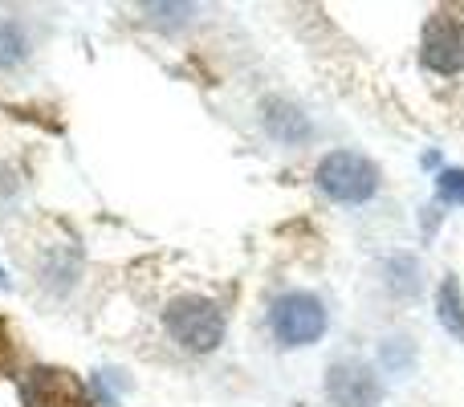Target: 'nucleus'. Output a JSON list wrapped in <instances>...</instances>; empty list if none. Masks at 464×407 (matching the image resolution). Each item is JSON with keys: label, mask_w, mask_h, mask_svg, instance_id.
I'll list each match as a JSON object with an SVG mask.
<instances>
[{"label": "nucleus", "mask_w": 464, "mask_h": 407, "mask_svg": "<svg viewBox=\"0 0 464 407\" xmlns=\"http://www.w3.org/2000/svg\"><path fill=\"white\" fill-rule=\"evenodd\" d=\"M420 62L432 73H452L464 70V21L457 13H436L424 24V37H420Z\"/></svg>", "instance_id": "obj_4"}, {"label": "nucleus", "mask_w": 464, "mask_h": 407, "mask_svg": "<svg viewBox=\"0 0 464 407\" xmlns=\"http://www.w3.org/2000/svg\"><path fill=\"white\" fill-rule=\"evenodd\" d=\"M436 318H440V326L449 330L457 343H464V294H460L457 273H449V277L440 281V289H436Z\"/></svg>", "instance_id": "obj_8"}, {"label": "nucleus", "mask_w": 464, "mask_h": 407, "mask_svg": "<svg viewBox=\"0 0 464 407\" xmlns=\"http://www.w3.org/2000/svg\"><path fill=\"white\" fill-rule=\"evenodd\" d=\"M326 305L318 294L289 289L269 305V330L281 346H310L326 334Z\"/></svg>", "instance_id": "obj_2"}, {"label": "nucleus", "mask_w": 464, "mask_h": 407, "mask_svg": "<svg viewBox=\"0 0 464 407\" xmlns=\"http://www.w3.org/2000/svg\"><path fill=\"white\" fill-rule=\"evenodd\" d=\"M387 273V289H392L395 297H411L420 289V265L416 257H392V261L383 265Z\"/></svg>", "instance_id": "obj_9"}, {"label": "nucleus", "mask_w": 464, "mask_h": 407, "mask_svg": "<svg viewBox=\"0 0 464 407\" xmlns=\"http://www.w3.org/2000/svg\"><path fill=\"white\" fill-rule=\"evenodd\" d=\"M21 400L24 407H90L78 375L62 367H33L21 383Z\"/></svg>", "instance_id": "obj_5"}, {"label": "nucleus", "mask_w": 464, "mask_h": 407, "mask_svg": "<svg viewBox=\"0 0 464 407\" xmlns=\"http://www.w3.org/2000/svg\"><path fill=\"white\" fill-rule=\"evenodd\" d=\"M265 131H269L277 143L297 147L310 139V119H305L294 102H285V98H269V102H265Z\"/></svg>", "instance_id": "obj_7"}, {"label": "nucleus", "mask_w": 464, "mask_h": 407, "mask_svg": "<svg viewBox=\"0 0 464 407\" xmlns=\"http://www.w3.org/2000/svg\"><path fill=\"white\" fill-rule=\"evenodd\" d=\"M314 179L338 204H367L379 192V168L359 151H330L318 163Z\"/></svg>", "instance_id": "obj_3"}, {"label": "nucleus", "mask_w": 464, "mask_h": 407, "mask_svg": "<svg viewBox=\"0 0 464 407\" xmlns=\"http://www.w3.org/2000/svg\"><path fill=\"white\" fill-rule=\"evenodd\" d=\"M326 400L330 407H379L383 383L367 363H334L326 371Z\"/></svg>", "instance_id": "obj_6"}, {"label": "nucleus", "mask_w": 464, "mask_h": 407, "mask_svg": "<svg viewBox=\"0 0 464 407\" xmlns=\"http://www.w3.org/2000/svg\"><path fill=\"white\" fill-rule=\"evenodd\" d=\"M0 334H5V326H0ZM0 371H8V343L0 338Z\"/></svg>", "instance_id": "obj_12"}, {"label": "nucleus", "mask_w": 464, "mask_h": 407, "mask_svg": "<svg viewBox=\"0 0 464 407\" xmlns=\"http://www.w3.org/2000/svg\"><path fill=\"white\" fill-rule=\"evenodd\" d=\"M436 196L444 204H464V168H444L436 176Z\"/></svg>", "instance_id": "obj_10"}, {"label": "nucleus", "mask_w": 464, "mask_h": 407, "mask_svg": "<svg viewBox=\"0 0 464 407\" xmlns=\"http://www.w3.org/2000/svg\"><path fill=\"white\" fill-rule=\"evenodd\" d=\"M383 363H387V367H395V371L408 363V346H403V338H392V343L383 346Z\"/></svg>", "instance_id": "obj_11"}, {"label": "nucleus", "mask_w": 464, "mask_h": 407, "mask_svg": "<svg viewBox=\"0 0 464 407\" xmlns=\"http://www.w3.org/2000/svg\"><path fill=\"white\" fill-rule=\"evenodd\" d=\"M163 326H168V334L176 338L184 351L208 354L225 343L228 322H225V310H220L212 297L184 294V297H176V302H168V310H163Z\"/></svg>", "instance_id": "obj_1"}, {"label": "nucleus", "mask_w": 464, "mask_h": 407, "mask_svg": "<svg viewBox=\"0 0 464 407\" xmlns=\"http://www.w3.org/2000/svg\"><path fill=\"white\" fill-rule=\"evenodd\" d=\"M0 289H8V277H5V269H0Z\"/></svg>", "instance_id": "obj_13"}]
</instances>
